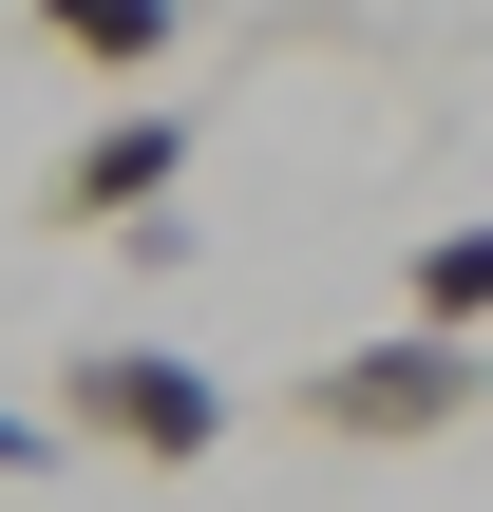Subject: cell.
<instances>
[{
    "label": "cell",
    "instance_id": "cell-1",
    "mask_svg": "<svg viewBox=\"0 0 493 512\" xmlns=\"http://www.w3.org/2000/svg\"><path fill=\"white\" fill-rule=\"evenodd\" d=\"M57 437L76 456H133V475H190V456H228V380L171 361V342H76L57 361Z\"/></svg>",
    "mask_w": 493,
    "mask_h": 512
},
{
    "label": "cell",
    "instance_id": "cell-2",
    "mask_svg": "<svg viewBox=\"0 0 493 512\" xmlns=\"http://www.w3.org/2000/svg\"><path fill=\"white\" fill-rule=\"evenodd\" d=\"M285 399H304L323 437H361V456H418V437H456V418L493 399V361L456 342V323H399V342H342V361H304Z\"/></svg>",
    "mask_w": 493,
    "mask_h": 512
},
{
    "label": "cell",
    "instance_id": "cell-3",
    "mask_svg": "<svg viewBox=\"0 0 493 512\" xmlns=\"http://www.w3.org/2000/svg\"><path fill=\"white\" fill-rule=\"evenodd\" d=\"M171 171H190V114H95V133L57 152V190H38V209H57V228H114V209H152Z\"/></svg>",
    "mask_w": 493,
    "mask_h": 512
},
{
    "label": "cell",
    "instance_id": "cell-4",
    "mask_svg": "<svg viewBox=\"0 0 493 512\" xmlns=\"http://www.w3.org/2000/svg\"><path fill=\"white\" fill-rule=\"evenodd\" d=\"M418 323H456V342L493 323V209H456V228H418Z\"/></svg>",
    "mask_w": 493,
    "mask_h": 512
},
{
    "label": "cell",
    "instance_id": "cell-5",
    "mask_svg": "<svg viewBox=\"0 0 493 512\" xmlns=\"http://www.w3.org/2000/svg\"><path fill=\"white\" fill-rule=\"evenodd\" d=\"M38 38L95 57V76H133V57H171V0H38Z\"/></svg>",
    "mask_w": 493,
    "mask_h": 512
},
{
    "label": "cell",
    "instance_id": "cell-6",
    "mask_svg": "<svg viewBox=\"0 0 493 512\" xmlns=\"http://www.w3.org/2000/svg\"><path fill=\"white\" fill-rule=\"evenodd\" d=\"M38 456H57V418H19V399H0V475H38Z\"/></svg>",
    "mask_w": 493,
    "mask_h": 512
}]
</instances>
